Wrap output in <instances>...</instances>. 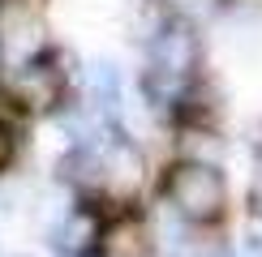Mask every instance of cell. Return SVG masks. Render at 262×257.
<instances>
[{
	"instance_id": "cell-1",
	"label": "cell",
	"mask_w": 262,
	"mask_h": 257,
	"mask_svg": "<svg viewBox=\"0 0 262 257\" xmlns=\"http://www.w3.org/2000/svg\"><path fill=\"white\" fill-rule=\"evenodd\" d=\"M198 69V39H193V30L177 21V26H163L155 43H150V69H146V90L155 94V99H172L177 94V86L189 78V73Z\"/></svg>"
},
{
	"instance_id": "cell-2",
	"label": "cell",
	"mask_w": 262,
	"mask_h": 257,
	"mask_svg": "<svg viewBox=\"0 0 262 257\" xmlns=\"http://www.w3.org/2000/svg\"><path fill=\"white\" fill-rule=\"evenodd\" d=\"M168 197L177 206V214H185L193 223H211V219H220L228 189L211 163H177L168 171Z\"/></svg>"
},
{
	"instance_id": "cell-3",
	"label": "cell",
	"mask_w": 262,
	"mask_h": 257,
	"mask_svg": "<svg viewBox=\"0 0 262 257\" xmlns=\"http://www.w3.org/2000/svg\"><path fill=\"white\" fill-rule=\"evenodd\" d=\"M17 94L26 107H39V112L43 107H56L60 94H64V73L52 60H30L17 73Z\"/></svg>"
},
{
	"instance_id": "cell-4",
	"label": "cell",
	"mask_w": 262,
	"mask_h": 257,
	"mask_svg": "<svg viewBox=\"0 0 262 257\" xmlns=\"http://www.w3.org/2000/svg\"><path fill=\"white\" fill-rule=\"evenodd\" d=\"M150 253V236L146 223L125 214V219H112L99 232V257H146Z\"/></svg>"
},
{
	"instance_id": "cell-5",
	"label": "cell",
	"mask_w": 262,
	"mask_h": 257,
	"mask_svg": "<svg viewBox=\"0 0 262 257\" xmlns=\"http://www.w3.org/2000/svg\"><path fill=\"white\" fill-rule=\"evenodd\" d=\"M99 219H95L91 210H64L56 219V227H52V244H56L60 253H82L91 249V244H99Z\"/></svg>"
},
{
	"instance_id": "cell-6",
	"label": "cell",
	"mask_w": 262,
	"mask_h": 257,
	"mask_svg": "<svg viewBox=\"0 0 262 257\" xmlns=\"http://www.w3.org/2000/svg\"><path fill=\"white\" fill-rule=\"evenodd\" d=\"M121 103V78L112 64H91V107L95 116H116Z\"/></svg>"
},
{
	"instance_id": "cell-7",
	"label": "cell",
	"mask_w": 262,
	"mask_h": 257,
	"mask_svg": "<svg viewBox=\"0 0 262 257\" xmlns=\"http://www.w3.org/2000/svg\"><path fill=\"white\" fill-rule=\"evenodd\" d=\"M9 159H13V133H9V124L0 120V167H5Z\"/></svg>"
},
{
	"instance_id": "cell-8",
	"label": "cell",
	"mask_w": 262,
	"mask_h": 257,
	"mask_svg": "<svg viewBox=\"0 0 262 257\" xmlns=\"http://www.w3.org/2000/svg\"><path fill=\"white\" fill-rule=\"evenodd\" d=\"M254 206H258V214H262V176H258V189H254Z\"/></svg>"
}]
</instances>
